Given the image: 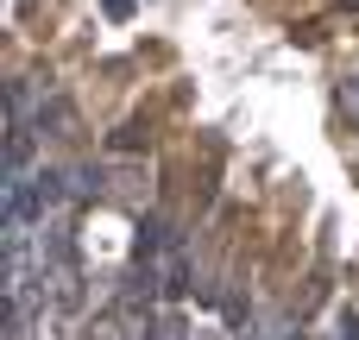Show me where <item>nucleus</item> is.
<instances>
[{
    "label": "nucleus",
    "mask_w": 359,
    "mask_h": 340,
    "mask_svg": "<svg viewBox=\"0 0 359 340\" xmlns=\"http://www.w3.org/2000/svg\"><path fill=\"white\" fill-rule=\"evenodd\" d=\"M139 145H145L139 126H120V132H114V151H139Z\"/></svg>",
    "instance_id": "obj_1"
},
{
    "label": "nucleus",
    "mask_w": 359,
    "mask_h": 340,
    "mask_svg": "<svg viewBox=\"0 0 359 340\" xmlns=\"http://www.w3.org/2000/svg\"><path fill=\"white\" fill-rule=\"evenodd\" d=\"M290 340H303V334H290Z\"/></svg>",
    "instance_id": "obj_4"
},
{
    "label": "nucleus",
    "mask_w": 359,
    "mask_h": 340,
    "mask_svg": "<svg viewBox=\"0 0 359 340\" xmlns=\"http://www.w3.org/2000/svg\"><path fill=\"white\" fill-rule=\"evenodd\" d=\"M334 328H341V340H359V315H353V309H341V315H334Z\"/></svg>",
    "instance_id": "obj_2"
},
{
    "label": "nucleus",
    "mask_w": 359,
    "mask_h": 340,
    "mask_svg": "<svg viewBox=\"0 0 359 340\" xmlns=\"http://www.w3.org/2000/svg\"><path fill=\"white\" fill-rule=\"evenodd\" d=\"M101 6H107L114 19H126V13H133V0H101Z\"/></svg>",
    "instance_id": "obj_3"
}]
</instances>
